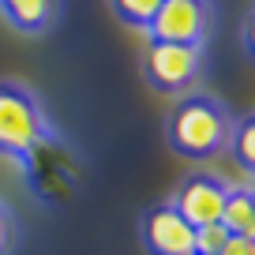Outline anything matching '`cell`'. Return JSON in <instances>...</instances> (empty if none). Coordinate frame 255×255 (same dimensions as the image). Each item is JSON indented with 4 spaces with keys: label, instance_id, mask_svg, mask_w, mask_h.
Masks as SVG:
<instances>
[{
    "label": "cell",
    "instance_id": "cell-1",
    "mask_svg": "<svg viewBox=\"0 0 255 255\" xmlns=\"http://www.w3.org/2000/svg\"><path fill=\"white\" fill-rule=\"evenodd\" d=\"M169 139L188 158H210L229 139V117L210 98H188L169 120Z\"/></svg>",
    "mask_w": 255,
    "mask_h": 255
},
{
    "label": "cell",
    "instance_id": "cell-2",
    "mask_svg": "<svg viewBox=\"0 0 255 255\" xmlns=\"http://www.w3.org/2000/svg\"><path fill=\"white\" fill-rule=\"evenodd\" d=\"M45 139V120L34 98L19 87H0V154L26 158Z\"/></svg>",
    "mask_w": 255,
    "mask_h": 255
},
{
    "label": "cell",
    "instance_id": "cell-3",
    "mask_svg": "<svg viewBox=\"0 0 255 255\" xmlns=\"http://www.w3.org/2000/svg\"><path fill=\"white\" fill-rule=\"evenodd\" d=\"M210 8L207 0H161L154 19L146 23L150 41H173V45H199L207 34Z\"/></svg>",
    "mask_w": 255,
    "mask_h": 255
},
{
    "label": "cell",
    "instance_id": "cell-4",
    "mask_svg": "<svg viewBox=\"0 0 255 255\" xmlns=\"http://www.w3.org/2000/svg\"><path fill=\"white\" fill-rule=\"evenodd\" d=\"M203 53L199 45H173V41H150L146 49V75L161 90H184L199 75Z\"/></svg>",
    "mask_w": 255,
    "mask_h": 255
},
{
    "label": "cell",
    "instance_id": "cell-5",
    "mask_svg": "<svg viewBox=\"0 0 255 255\" xmlns=\"http://www.w3.org/2000/svg\"><path fill=\"white\" fill-rule=\"evenodd\" d=\"M225 195H229V188H225L218 176L195 173V176H188V180L180 184V191H176V199H173V210L191 225V229L214 225V222H222Z\"/></svg>",
    "mask_w": 255,
    "mask_h": 255
},
{
    "label": "cell",
    "instance_id": "cell-6",
    "mask_svg": "<svg viewBox=\"0 0 255 255\" xmlns=\"http://www.w3.org/2000/svg\"><path fill=\"white\" fill-rule=\"evenodd\" d=\"M143 240L150 255H195V229L173 210V203H161L143 218Z\"/></svg>",
    "mask_w": 255,
    "mask_h": 255
},
{
    "label": "cell",
    "instance_id": "cell-7",
    "mask_svg": "<svg viewBox=\"0 0 255 255\" xmlns=\"http://www.w3.org/2000/svg\"><path fill=\"white\" fill-rule=\"evenodd\" d=\"M0 8L19 30H45L56 15V0H0Z\"/></svg>",
    "mask_w": 255,
    "mask_h": 255
},
{
    "label": "cell",
    "instance_id": "cell-8",
    "mask_svg": "<svg viewBox=\"0 0 255 255\" xmlns=\"http://www.w3.org/2000/svg\"><path fill=\"white\" fill-rule=\"evenodd\" d=\"M222 225L229 229V237H252L255 240V199H252V191H248V188L225 195Z\"/></svg>",
    "mask_w": 255,
    "mask_h": 255
},
{
    "label": "cell",
    "instance_id": "cell-9",
    "mask_svg": "<svg viewBox=\"0 0 255 255\" xmlns=\"http://www.w3.org/2000/svg\"><path fill=\"white\" fill-rule=\"evenodd\" d=\"M225 240H229V229H225L222 222L199 225V229H195V255H218L225 248Z\"/></svg>",
    "mask_w": 255,
    "mask_h": 255
},
{
    "label": "cell",
    "instance_id": "cell-10",
    "mask_svg": "<svg viewBox=\"0 0 255 255\" xmlns=\"http://www.w3.org/2000/svg\"><path fill=\"white\" fill-rule=\"evenodd\" d=\"M158 4H161V0H113V8H117L128 23H135V26L150 23L154 11H158Z\"/></svg>",
    "mask_w": 255,
    "mask_h": 255
},
{
    "label": "cell",
    "instance_id": "cell-11",
    "mask_svg": "<svg viewBox=\"0 0 255 255\" xmlns=\"http://www.w3.org/2000/svg\"><path fill=\"white\" fill-rule=\"evenodd\" d=\"M233 150H237V161L244 169L255 165V124H252V120H244V124L237 128V135H233Z\"/></svg>",
    "mask_w": 255,
    "mask_h": 255
},
{
    "label": "cell",
    "instance_id": "cell-12",
    "mask_svg": "<svg viewBox=\"0 0 255 255\" xmlns=\"http://www.w3.org/2000/svg\"><path fill=\"white\" fill-rule=\"evenodd\" d=\"M218 255H255V240L252 237H229Z\"/></svg>",
    "mask_w": 255,
    "mask_h": 255
},
{
    "label": "cell",
    "instance_id": "cell-13",
    "mask_svg": "<svg viewBox=\"0 0 255 255\" xmlns=\"http://www.w3.org/2000/svg\"><path fill=\"white\" fill-rule=\"evenodd\" d=\"M8 244H11V214L0 207V255L8 252Z\"/></svg>",
    "mask_w": 255,
    "mask_h": 255
}]
</instances>
